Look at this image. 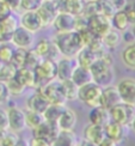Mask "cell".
I'll use <instances>...</instances> for the list:
<instances>
[{"instance_id": "cell-1", "label": "cell", "mask_w": 135, "mask_h": 146, "mask_svg": "<svg viewBox=\"0 0 135 146\" xmlns=\"http://www.w3.org/2000/svg\"><path fill=\"white\" fill-rule=\"evenodd\" d=\"M53 42L56 44L61 55L68 58H75L78 53L83 49V47H85L80 34L77 30L67 33H58Z\"/></svg>"}, {"instance_id": "cell-2", "label": "cell", "mask_w": 135, "mask_h": 146, "mask_svg": "<svg viewBox=\"0 0 135 146\" xmlns=\"http://www.w3.org/2000/svg\"><path fill=\"white\" fill-rule=\"evenodd\" d=\"M37 91L46 97V100L50 104L66 106L67 100L62 90V84H61V80H59V79H53L52 82L42 85V86H38Z\"/></svg>"}, {"instance_id": "cell-3", "label": "cell", "mask_w": 135, "mask_h": 146, "mask_svg": "<svg viewBox=\"0 0 135 146\" xmlns=\"http://www.w3.org/2000/svg\"><path fill=\"white\" fill-rule=\"evenodd\" d=\"M103 88L99 86L95 82H91L79 88L78 91V100L81 101L87 107H98L101 106V96Z\"/></svg>"}, {"instance_id": "cell-4", "label": "cell", "mask_w": 135, "mask_h": 146, "mask_svg": "<svg viewBox=\"0 0 135 146\" xmlns=\"http://www.w3.org/2000/svg\"><path fill=\"white\" fill-rule=\"evenodd\" d=\"M36 77V88L42 86L53 79H56V61L49 59H42L34 68Z\"/></svg>"}, {"instance_id": "cell-5", "label": "cell", "mask_w": 135, "mask_h": 146, "mask_svg": "<svg viewBox=\"0 0 135 146\" xmlns=\"http://www.w3.org/2000/svg\"><path fill=\"white\" fill-rule=\"evenodd\" d=\"M109 111L113 121L124 126H130L135 119V106L128 104L124 102L117 103L111 109H109Z\"/></svg>"}, {"instance_id": "cell-6", "label": "cell", "mask_w": 135, "mask_h": 146, "mask_svg": "<svg viewBox=\"0 0 135 146\" xmlns=\"http://www.w3.org/2000/svg\"><path fill=\"white\" fill-rule=\"evenodd\" d=\"M60 132V128L56 122H50V121H43L40 126L32 129V138H37L41 140H44L48 144H50L55 140Z\"/></svg>"}, {"instance_id": "cell-7", "label": "cell", "mask_w": 135, "mask_h": 146, "mask_svg": "<svg viewBox=\"0 0 135 146\" xmlns=\"http://www.w3.org/2000/svg\"><path fill=\"white\" fill-rule=\"evenodd\" d=\"M60 12L58 0H43V3L37 10V13L42 21L43 28L52 25L55 17Z\"/></svg>"}, {"instance_id": "cell-8", "label": "cell", "mask_w": 135, "mask_h": 146, "mask_svg": "<svg viewBox=\"0 0 135 146\" xmlns=\"http://www.w3.org/2000/svg\"><path fill=\"white\" fill-rule=\"evenodd\" d=\"M11 42L17 48L31 49V47L35 43V34L25 28H23L22 25H19L12 34Z\"/></svg>"}, {"instance_id": "cell-9", "label": "cell", "mask_w": 135, "mask_h": 146, "mask_svg": "<svg viewBox=\"0 0 135 146\" xmlns=\"http://www.w3.org/2000/svg\"><path fill=\"white\" fill-rule=\"evenodd\" d=\"M87 28L93 34L102 37V36L105 35L113 27H111L110 18L103 16L101 13H97V15H93L87 18Z\"/></svg>"}, {"instance_id": "cell-10", "label": "cell", "mask_w": 135, "mask_h": 146, "mask_svg": "<svg viewBox=\"0 0 135 146\" xmlns=\"http://www.w3.org/2000/svg\"><path fill=\"white\" fill-rule=\"evenodd\" d=\"M7 116H9V129L19 133L25 129V111L23 109L18 108L16 106H10V109L7 110Z\"/></svg>"}, {"instance_id": "cell-11", "label": "cell", "mask_w": 135, "mask_h": 146, "mask_svg": "<svg viewBox=\"0 0 135 146\" xmlns=\"http://www.w3.org/2000/svg\"><path fill=\"white\" fill-rule=\"evenodd\" d=\"M78 66L77 58H68L64 56L56 61V79L59 80H66V79H71L73 71L75 70Z\"/></svg>"}, {"instance_id": "cell-12", "label": "cell", "mask_w": 135, "mask_h": 146, "mask_svg": "<svg viewBox=\"0 0 135 146\" xmlns=\"http://www.w3.org/2000/svg\"><path fill=\"white\" fill-rule=\"evenodd\" d=\"M121 97V101L128 104L135 106V79L124 78L116 85Z\"/></svg>"}, {"instance_id": "cell-13", "label": "cell", "mask_w": 135, "mask_h": 146, "mask_svg": "<svg viewBox=\"0 0 135 146\" xmlns=\"http://www.w3.org/2000/svg\"><path fill=\"white\" fill-rule=\"evenodd\" d=\"M52 25L58 33H67L75 30V16L68 12L61 11L56 15Z\"/></svg>"}, {"instance_id": "cell-14", "label": "cell", "mask_w": 135, "mask_h": 146, "mask_svg": "<svg viewBox=\"0 0 135 146\" xmlns=\"http://www.w3.org/2000/svg\"><path fill=\"white\" fill-rule=\"evenodd\" d=\"M19 25L30 30L34 34L40 31L41 29H43V24H42L37 11H23L19 18Z\"/></svg>"}, {"instance_id": "cell-15", "label": "cell", "mask_w": 135, "mask_h": 146, "mask_svg": "<svg viewBox=\"0 0 135 146\" xmlns=\"http://www.w3.org/2000/svg\"><path fill=\"white\" fill-rule=\"evenodd\" d=\"M105 134L108 138L111 140L116 141L117 144L122 143L128 135V126L121 125L115 121H110V122L105 126Z\"/></svg>"}, {"instance_id": "cell-16", "label": "cell", "mask_w": 135, "mask_h": 146, "mask_svg": "<svg viewBox=\"0 0 135 146\" xmlns=\"http://www.w3.org/2000/svg\"><path fill=\"white\" fill-rule=\"evenodd\" d=\"M120 102H122V101H121L117 88L114 86V85H109V86L103 88L102 96H101V106L102 107L107 108V109H111L114 106H116Z\"/></svg>"}, {"instance_id": "cell-17", "label": "cell", "mask_w": 135, "mask_h": 146, "mask_svg": "<svg viewBox=\"0 0 135 146\" xmlns=\"http://www.w3.org/2000/svg\"><path fill=\"white\" fill-rule=\"evenodd\" d=\"M83 137H84V139H86V140L93 141L96 144H99L103 139L107 137V134H105V127L90 122L84 128Z\"/></svg>"}, {"instance_id": "cell-18", "label": "cell", "mask_w": 135, "mask_h": 146, "mask_svg": "<svg viewBox=\"0 0 135 146\" xmlns=\"http://www.w3.org/2000/svg\"><path fill=\"white\" fill-rule=\"evenodd\" d=\"M89 120H90L91 123L105 127L110 122V121H111L109 109L104 108L102 106L91 108V111H90V115H89Z\"/></svg>"}, {"instance_id": "cell-19", "label": "cell", "mask_w": 135, "mask_h": 146, "mask_svg": "<svg viewBox=\"0 0 135 146\" xmlns=\"http://www.w3.org/2000/svg\"><path fill=\"white\" fill-rule=\"evenodd\" d=\"M49 104H50V103H49L46 100V97L41 92H38V91H36L35 94H32L26 100V109L32 110V111L41 113V114L44 113V110L48 108Z\"/></svg>"}, {"instance_id": "cell-20", "label": "cell", "mask_w": 135, "mask_h": 146, "mask_svg": "<svg viewBox=\"0 0 135 146\" xmlns=\"http://www.w3.org/2000/svg\"><path fill=\"white\" fill-rule=\"evenodd\" d=\"M58 4L60 12L65 11L74 16H79L83 13L86 1L85 0H58Z\"/></svg>"}, {"instance_id": "cell-21", "label": "cell", "mask_w": 135, "mask_h": 146, "mask_svg": "<svg viewBox=\"0 0 135 146\" xmlns=\"http://www.w3.org/2000/svg\"><path fill=\"white\" fill-rule=\"evenodd\" d=\"M18 27H19V19H17L13 15H10L3 22H0V29L3 31V42H11V36Z\"/></svg>"}, {"instance_id": "cell-22", "label": "cell", "mask_w": 135, "mask_h": 146, "mask_svg": "<svg viewBox=\"0 0 135 146\" xmlns=\"http://www.w3.org/2000/svg\"><path fill=\"white\" fill-rule=\"evenodd\" d=\"M58 126L60 129L64 131H73L77 125V115L69 108H65V110L61 114V116L58 120Z\"/></svg>"}, {"instance_id": "cell-23", "label": "cell", "mask_w": 135, "mask_h": 146, "mask_svg": "<svg viewBox=\"0 0 135 146\" xmlns=\"http://www.w3.org/2000/svg\"><path fill=\"white\" fill-rule=\"evenodd\" d=\"M71 79L80 88L85 84L93 82V76H92V72L89 67H84V66L78 65L75 67V70L73 71V74H72Z\"/></svg>"}, {"instance_id": "cell-24", "label": "cell", "mask_w": 135, "mask_h": 146, "mask_svg": "<svg viewBox=\"0 0 135 146\" xmlns=\"http://www.w3.org/2000/svg\"><path fill=\"white\" fill-rule=\"evenodd\" d=\"M15 77L25 88H36V77H35V72L32 68L25 67V66L21 68H17Z\"/></svg>"}, {"instance_id": "cell-25", "label": "cell", "mask_w": 135, "mask_h": 146, "mask_svg": "<svg viewBox=\"0 0 135 146\" xmlns=\"http://www.w3.org/2000/svg\"><path fill=\"white\" fill-rule=\"evenodd\" d=\"M52 146H77V137L73 131L60 129L58 137L52 143Z\"/></svg>"}, {"instance_id": "cell-26", "label": "cell", "mask_w": 135, "mask_h": 146, "mask_svg": "<svg viewBox=\"0 0 135 146\" xmlns=\"http://www.w3.org/2000/svg\"><path fill=\"white\" fill-rule=\"evenodd\" d=\"M110 22H111V27L117 30V31H121V33L128 30V28H129V25H130L129 21H128V17L124 13L123 10L116 11L115 13L111 16V18H110Z\"/></svg>"}, {"instance_id": "cell-27", "label": "cell", "mask_w": 135, "mask_h": 146, "mask_svg": "<svg viewBox=\"0 0 135 146\" xmlns=\"http://www.w3.org/2000/svg\"><path fill=\"white\" fill-rule=\"evenodd\" d=\"M75 58H77L78 65L90 68L91 65L98 59V54H96L92 49H90L89 47H83V49L78 53V55Z\"/></svg>"}, {"instance_id": "cell-28", "label": "cell", "mask_w": 135, "mask_h": 146, "mask_svg": "<svg viewBox=\"0 0 135 146\" xmlns=\"http://www.w3.org/2000/svg\"><path fill=\"white\" fill-rule=\"evenodd\" d=\"M101 38H102V42L105 48H108V49H115V48L120 44L122 36H121L120 31L111 28L105 35H103Z\"/></svg>"}, {"instance_id": "cell-29", "label": "cell", "mask_w": 135, "mask_h": 146, "mask_svg": "<svg viewBox=\"0 0 135 146\" xmlns=\"http://www.w3.org/2000/svg\"><path fill=\"white\" fill-rule=\"evenodd\" d=\"M121 59L126 67L135 70V42L127 44V47L121 53Z\"/></svg>"}, {"instance_id": "cell-30", "label": "cell", "mask_w": 135, "mask_h": 146, "mask_svg": "<svg viewBox=\"0 0 135 146\" xmlns=\"http://www.w3.org/2000/svg\"><path fill=\"white\" fill-rule=\"evenodd\" d=\"M62 84V90L67 102L68 101H75L78 100V91H79V86L72 80V79H66V80L61 82Z\"/></svg>"}, {"instance_id": "cell-31", "label": "cell", "mask_w": 135, "mask_h": 146, "mask_svg": "<svg viewBox=\"0 0 135 146\" xmlns=\"http://www.w3.org/2000/svg\"><path fill=\"white\" fill-rule=\"evenodd\" d=\"M65 108L66 106H61V104H49L43 113L44 120L50 121V122H58V120L61 116L62 111L65 110Z\"/></svg>"}, {"instance_id": "cell-32", "label": "cell", "mask_w": 135, "mask_h": 146, "mask_svg": "<svg viewBox=\"0 0 135 146\" xmlns=\"http://www.w3.org/2000/svg\"><path fill=\"white\" fill-rule=\"evenodd\" d=\"M43 121H44L43 114L29 110V109H26V110H25V125H26L28 128L34 129L37 126H40L42 122H43Z\"/></svg>"}, {"instance_id": "cell-33", "label": "cell", "mask_w": 135, "mask_h": 146, "mask_svg": "<svg viewBox=\"0 0 135 146\" xmlns=\"http://www.w3.org/2000/svg\"><path fill=\"white\" fill-rule=\"evenodd\" d=\"M16 47L12 42H1L0 43V62L7 64L11 62V59L13 56Z\"/></svg>"}, {"instance_id": "cell-34", "label": "cell", "mask_w": 135, "mask_h": 146, "mask_svg": "<svg viewBox=\"0 0 135 146\" xmlns=\"http://www.w3.org/2000/svg\"><path fill=\"white\" fill-rule=\"evenodd\" d=\"M96 5H97L98 13H101L108 18H111V16L116 12L111 0H97Z\"/></svg>"}, {"instance_id": "cell-35", "label": "cell", "mask_w": 135, "mask_h": 146, "mask_svg": "<svg viewBox=\"0 0 135 146\" xmlns=\"http://www.w3.org/2000/svg\"><path fill=\"white\" fill-rule=\"evenodd\" d=\"M16 72H17V68L11 62L1 64V66H0V80L7 83L12 78H15Z\"/></svg>"}, {"instance_id": "cell-36", "label": "cell", "mask_w": 135, "mask_h": 146, "mask_svg": "<svg viewBox=\"0 0 135 146\" xmlns=\"http://www.w3.org/2000/svg\"><path fill=\"white\" fill-rule=\"evenodd\" d=\"M26 53H28V49H23V48L16 47L13 56L11 59V64L13 65L16 68L24 67V65H25V59H26Z\"/></svg>"}, {"instance_id": "cell-37", "label": "cell", "mask_w": 135, "mask_h": 146, "mask_svg": "<svg viewBox=\"0 0 135 146\" xmlns=\"http://www.w3.org/2000/svg\"><path fill=\"white\" fill-rule=\"evenodd\" d=\"M53 46V41L47 40V38H42L40 42H37L34 48V50L38 54L42 59H46L48 56V53L50 50V48Z\"/></svg>"}, {"instance_id": "cell-38", "label": "cell", "mask_w": 135, "mask_h": 146, "mask_svg": "<svg viewBox=\"0 0 135 146\" xmlns=\"http://www.w3.org/2000/svg\"><path fill=\"white\" fill-rule=\"evenodd\" d=\"M6 84H7V88H9V91H10L11 96H19V95H22L24 92V90L26 89L16 77L12 78L11 80H9Z\"/></svg>"}, {"instance_id": "cell-39", "label": "cell", "mask_w": 135, "mask_h": 146, "mask_svg": "<svg viewBox=\"0 0 135 146\" xmlns=\"http://www.w3.org/2000/svg\"><path fill=\"white\" fill-rule=\"evenodd\" d=\"M42 60V58L36 53L34 49H28V53H26V59H25V67H29V68H35L36 66L40 64V61Z\"/></svg>"}, {"instance_id": "cell-40", "label": "cell", "mask_w": 135, "mask_h": 146, "mask_svg": "<svg viewBox=\"0 0 135 146\" xmlns=\"http://www.w3.org/2000/svg\"><path fill=\"white\" fill-rule=\"evenodd\" d=\"M43 0H21V10L23 11H37Z\"/></svg>"}, {"instance_id": "cell-41", "label": "cell", "mask_w": 135, "mask_h": 146, "mask_svg": "<svg viewBox=\"0 0 135 146\" xmlns=\"http://www.w3.org/2000/svg\"><path fill=\"white\" fill-rule=\"evenodd\" d=\"M18 137L17 135V133H15V132H10L9 131V133L6 134L1 140H0V146H15V144L17 143V140H18Z\"/></svg>"}, {"instance_id": "cell-42", "label": "cell", "mask_w": 135, "mask_h": 146, "mask_svg": "<svg viewBox=\"0 0 135 146\" xmlns=\"http://www.w3.org/2000/svg\"><path fill=\"white\" fill-rule=\"evenodd\" d=\"M123 11H124V13L128 17V21H129L130 25H134L135 24V0L127 3Z\"/></svg>"}, {"instance_id": "cell-43", "label": "cell", "mask_w": 135, "mask_h": 146, "mask_svg": "<svg viewBox=\"0 0 135 146\" xmlns=\"http://www.w3.org/2000/svg\"><path fill=\"white\" fill-rule=\"evenodd\" d=\"M10 98H11V95H10V91L7 88V84L0 80V104L7 103L10 101Z\"/></svg>"}, {"instance_id": "cell-44", "label": "cell", "mask_w": 135, "mask_h": 146, "mask_svg": "<svg viewBox=\"0 0 135 146\" xmlns=\"http://www.w3.org/2000/svg\"><path fill=\"white\" fill-rule=\"evenodd\" d=\"M10 15H12V10L10 9V6L4 0H0V22H3Z\"/></svg>"}, {"instance_id": "cell-45", "label": "cell", "mask_w": 135, "mask_h": 146, "mask_svg": "<svg viewBox=\"0 0 135 146\" xmlns=\"http://www.w3.org/2000/svg\"><path fill=\"white\" fill-rule=\"evenodd\" d=\"M0 129H9V116L7 110L0 108Z\"/></svg>"}, {"instance_id": "cell-46", "label": "cell", "mask_w": 135, "mask_h": 146, "mask_svg": "<svg viewBox=\"0 0 135 146\" xmlns=\"http://www.w3.org/2000/svg\"><path fill=\"white\" fill-rule=\"evenodd\" d=\"M4 1L10 6L12 12H17L21 10V0H4Z\"/></svg>"}, {"instance_id": "cell-47", "label": "cell", "mask_w": 135, "mask_h": 146, "mask_svg": "<svg viewBox=\"0 0 135 146\" xmlns=\"http://www.w3.org/2000/svg\"><path fill=\"white\" fill-rule=\"evenodd\" d=\"M122 36V40H123L126 43L128 44H130L133 43V42H135V37H134V35L132 31H129V30H126V31H123V35H121Z\"/></svg>"}, {"instance_id": "cell-48", "label": "cell", "mask_w": 135, "mask_h": 146, "mask_svg": "<svg viewBox=\"0 0 135 146\" xmlns=\"http://www.w3.org/2000/svg\"><path fill=\"white\" fill-rule=\"evenodd\" d=\"M113 1V5L116 11H120V10H123L127 5V0H111Z\"/></svg>"}, {"instance_id": "cell-49", "label": "cell", "mask_w": 135, "mask_h": 146, "mask_svg": "<svg viewBox=\"0 0 135 146\" xmlns=\"http://www.w3.org/2000/svg\"><path fill=\"white\" fill-rule=\"evenodd\" d=\"M29 143H30V146H52L47 141L41 140V139H37V138H32L31 141H29Z\"/></svg>"}, {"instance_id": "cell-50", "label": "cell", "mask_w": 135, "mask_h": 146, "mask_svg": "<svg viewBox=\"0 0 135 146\" xmlns=\"http://www.w3.org/2000/svg\"><path fill=\"white\" fill-rule=\"evenodd\" d=\"M99 146H118V144L116 143V141H114V140H111L110 138H108V137H105L103 139V140L98 144Z\"/></svg>"}, {"instance_id": "cell-51", "label": "cell", "mask_w": 135, "mask_h": 146, "mask_svg": "<svg viewBox=\"0 0 135 146\" xmlns=\"http://www.w3.org/2000/svg\"><path fill=\"white\" fill-rule=\"evenodd\" d=\"M15 146H30V143L24 138H18V140L15 144Z\"/></svg>"}, {"instance_id": "cell-52", "label": "cell", "mask_w": 135, "mask_h": 146, "mask_svg": "<svg viewBox=\"0 0 135 146\" xmlns=\"http://www.w3.org/2000/svg\"><path fill=\"white\" fill-rule=\"evenodd\" d=\"M79 146H99L98 144L93 143V141H90V140H86V139H83L79 144Z\"/></svg>"}, {"instance_id": "cell-53", "label": "cell", "mask_w": 135, "mask_h": 146, "mask_svg": "<svg viewBox=\"0 0 135 146\" xmlns=\"http://www.w3.org/2000/svg\"><path fill=\"white\" fill-rule=\"evenodd\" d=\"M130 126H132V128H133V131L135 132V119H134V121H133V122H132V125H130Z\"/></svg>"}, {"instance_id": "cell-54", "label": "cell", "mask_w": 135, "mask_h": 146, "mask_svg": "<svg viewBox=\"0 0 135 146\" xmlns=\"http://www.w3.org/2000/svg\"><path fill=\"white\" fill-rule=\"evenodd\" d=\"M132 33H133V35H134V37H135V24L133 25V29H132Z\"/></svg>"}, {"instance_id": "cell-55", "label": "cell", "mask_w": 135, "mask_h": 146, "mask_svg": "<svg viewBox=\"0 0 135 146\" xmlns=\"http://www.w3.org/2000/svg\"><path fill=\"white\" fill-rule=\"evenodd\" d=\"M86 3H90V1H97V0H85Z\"/></svg>"}, {"instance_id": "cell-56", "label": "cell", "mask_w": 135, "mask_h": 146, "mask_svg": "<svg viewBox=\"0 0 135 146\" xmlns=\"http://www.w3.org/2000/svg\"><path fill=\"white\" fill-rule=\"evenodd\" d=\"M0 66H1V62H0Z\"/></svg>"}, {"instance_id": "cell-57", "label": "cell", "mask_w": 135, "mask_h": 146, "mask_svg": "<svg viewBox=\"0 0 135 146\" xmlns=\"http://www.w3.org/2000/svg\"><path fill=\"white\" fill-rule=\"evenodd\" d=\"M77 146H78V145H77Z\"/></svg>"}]
</instances>
